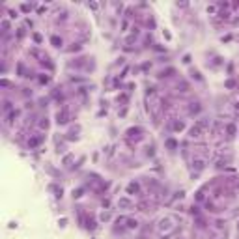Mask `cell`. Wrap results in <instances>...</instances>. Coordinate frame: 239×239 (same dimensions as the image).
Masks as SVG:
<instances>
[{"label":"cell","mask_w":239,"mask_h":239,"mask_svg":"<svg viewBox=\"0 0 239 239\" xmlns=\"http://www.w3.org/2000/svg\"><path fill=\"white\" fill-rule=\"evenodd\" d=\"M191 215L194 217V218H196V217H200V209H198V206H194V204L191 206Z\"/></svg>","instance_id":"cell-31"},{"label":"cell","mask_w":239,"mask_h":239,"mask_svg":"<svg viewBox=\"0 0 239 239\" xmlns=\"http://www.w3.org/2000/svg\"><path fill=\"white\" fill-rule=\"evenodd\" d=\"M17 75H21V77H32V75H30V71L24 69V64H23V62L17 64Z\"/></svg>","instance_id":"cell-17"},{"label":"cell","mask_w":239,"mask_h":239,"mask_svg":"<svg viewBox=\"0 0 239 239\" xmlns=\"http://www.w3.org/2000/svg\"><path fill=\"white\" fill-rule=\"evenodd\" d=\"M99 218H101V222H106V221H110V213L109 211H103L99 215Z\"/></svg>","instance_id":"cell-32"},{"label":"cell","mask_w":239,"mask_h":239,"mask_svg":"<svg viewBox=\"0 0 239 239\" xmlns=\"http://www.w3.org/2000/svg\"><path fill=\"white\" fill-rule=\"evenodd\" d=\"M21 94L24 95V97H32V90H28V88H23Z\"/></svg>","instance_id":"cell-38"},{"label":"cell","mask_w":239,"mask_h":239,"mask_svg":"<svg viewBox=\"0 0 239 239\" xmlns=\"http://www.w3.org/2000/svg\"><path fill=\"white\" fill-rule=\"evenodd\" d=\"M38 80H39V84H49V82H50V75L41 73V75L38 77Z\"/></svg>","instance_id":"cell-26"},{"label":"cell","mask_w":239,"mask_h":239,"mask_svg":"<svg viewBox=\"0 0 239 239\" xmlns=\"http://www.w3.org/2000/svg\"><path fill=\"white\" fill-rule=\"evenodd\" d=\"M191 77L194 79V80H198V82H202V80H204V79H202V75H200V71H198V69H191Z\"/></svg>","instance_id":"cell-28"},{"label":"cell","mask_w":239,"mask_h":239,"mask_svg":"<svg viewBox=\"0 0 239 239\" xmlns=\"http://www.w3.org/2000/svg\"><path fill=\"white\" fill-rule=\"evenodd\" d=\"M50 43H52V47H56V49H60L64 45V39L60 38V35H56V34H52L50 35Z\"/></svg>","instance_id":"cell-16"},{"label":"cell","mask_w":239,"mask_h":239,"mask_svg":"<svg viewBox=\"0 0 239 239\" xmlns=\"http://www.w3.org/2000/svg\"><path fill=\"white\" fill-rule=\"evenodd\" d=\"M153 49H155V50H159V52H162V50H165V47H161V45H155Z\"/></svg>","instance_id":"cell-50"},{"label":"cell","mask_w":239,"mask_h":239,"mask_svg":"<svg viewBox=\"0 0 239 239\" xmlns=\"http://www.w3.org/2000/svg\"><path fill=\"white\" fill-rule=\"evenodd\" d=\"M235 133H237V127H235V123H228V125H226V131H224L226 138H228V140H232L233 136H235Z\"/></svg>","instance_id":"cell-11"},{"label":"cell","mask_w":239,"mask_h":239,"mask_svg":"<svg viewBox=\"0 0 239 239\" xmlns=\"http://www.w3.org/2000/svg\"><path fill=\"white\" fill-rule=\"evenodd\" d=\"M71 159H73V155H65L62 162H64V165H69V161H71Z\"/></svg>","instance_id":"cell-41"},{"label":"cell","mask_w":239,"mask_h":239,"mask_svg":"<svg viewBox=\"0 0 239 239\" xmlns=\"http://www.w3.org/2000/svg\"><path fill=\"white\" fill-rule=\"evenodd\" d=\"M177 146H179V144H177V140H176V138H166V140H165V148H166V150H170V151L177 150Z\"/></svg>","instance_id":"cell-14"},{"label":"cell","mask_w":239,"mask_h":239,"mask_svg":"<svg viewBox=\"0 0 239 239\" xmlns=\"http://www.w3.org/2000/svg\"><path fill=\"white\" fill-rule=\"evenodd\" d=\"M191 62V54H185V56H183V64H189Z\"/></svg>","instance_id":"cell-46"},{"label":"cell","mask_w":239,"mask_h":239,"mask_svg":"<svg viewBox=\"0 0 239 239\" xmlns=\"http://www.w3.org/2000/svg\"><path fill=\"white\" fill-rule=\"evenodd\" d=\"M8 15H9V19H17L19 17L17 11H13V9H8Z\"/></svg>","instance_id":"cell-39"},{"label":"cell","mask_w":239,"mask_h":239,"mask_svg":"<svg viewBox=\"0 0 239 239\" xmlns=\"http://www.w3.org/2000/svg\"><path fill=\"white\" fill-rule=\"evenodd\" d=\"M224 86H226V88H230V90H232V88H235V80H232V79H230V80H226Z\"/></svg>","instance_id":"cell-36"},{"label":"cell","mask_w":239,"mask_h":239,"mask_svg":"<svg viewBox=\"0 0 239 239\" xmlns=\"http://www.w3.org/2000/svg\"><path fill=\"white\" fill-rule=\"evenodd\" d=\"M235 112L239 114V101H237V103H235Z\"/></svg>","instance_id":"cell-53"},{"label":"cell","mask_w":239,"mask_h":239,"mask_svg":"<svg viewBox=\"0 0 239 239\" xmlns=\"http://www.w3.org/2000/svg\"><path fill=\"white\" fill-rule=\"evenodd\" d=\"M136 207H138L140 211H150L151 207H153V204H150V202H138V204H136Z\"/></svg>","instance_id":"cell-21"},{"label":"cell","mask_w":239,"mask_h":239,"mask_svg":"<svg viewBox=\"0 0 239 239\" xmlns=\"http://www.w3.org/2000/svg\"><path fill=\"white\" fill-rule=\"evenodd\" d=\"M170 129L174 133H179V131L185 129V121L183 120H170Z\"/></svg>","instance_id":"cell-7"},{"label":"cell","mask_w":239,"mask_h":239,"mask_svg":"<svg viewBox=\"0 0 239 239\" xmlns=\"http://www.w3.org/2000/svg\"><path fill=\"white\" fill-rule=\"evenodd\" d=\"M150 67H151V64H142V69H144V71L150 69Z\"/></svg>","instance_id":"cell-51"},{"label":"cell","mask_w":239,"mask_h":239,"mask_svg":"<svg viewBox=\"0 0 239 239\" xmlns=\"http://www.w3.org/2000/svg\"><path fill=\"white\" fill-rule=\"evenodd\" d=\"M207 127H209V120H207V118H200V120H198L196 123L189 129V138H200Z\"/></svg>","instance_id":"cell-2"},{"label":"cell","mask_w":239,"mask_h":239,"mask_svg":"<svg viewBox=\"0 0 239 239\" xmlns=\"http://www.w3.org/2000/svg\"><path fill=\"white\" fill-rule=\"evenodd\" d=\"M43 140H45V136H43V135H34V136H30V138H28L26 146H28L30 150H34V148H38V146L41 144Z\"/></svg>","instance_id":"cell-5"},{"label":"cell","mask_w":239,"mask_h":239,"mask_svg":"<svg viewBox=\"0 0 239 239\" xmlns=\"http://www.w3.org/2000/svg\"><path fill=\"white\" fill-rule=\"evenodd\" d=\"M38 127H39V129H45V131L49 129V120H47V116H45V118H41V120L38 121Z\"/></svg>","instance_id":"cell-27"},{"label":"cell","mask_w":239,"mask_h":239,"mask_svg":"<svg viewBox=\"0 0 239 239\" xmlns=\"http://www.w3.org/2000/svg\"><path fill=\"white\" fill-rule=\"evenodd\" d=\"M191 166H192V170H196V174H200V172L206 168V157H194L192 162H191Z\"/></svg>","instance_id":"cell-4"},{"label":"cell","mask_w":239,"mask_h":239,"mask_svg":"<svg viewBox=\"0 0 239 239\" xmlns=\"http://www.w3.org/2000/svg\"><path fill=\"white\" fill-rule=\"evenodd\" d=\"M118 207H120V209H131V207H133V202H131V198L123 196V198H120V200H118Z\"/></svg>","instance_id":"cell-10"},{"label":"cell","mask_w":239,"mask_h":239,"mask_svg":"<svg viewBox=\"0 0 239 239\" xmlns=\"http://www.w3.org/2000/svg\"><path fill=\"white\" fill-rule=\"evenodd\" d=\"M127 26H129V21H121V30H123V32H125Z\"/></svg>","instance_id":"cell-47"},{"label":"cell","mask_w":239,"mask_h":239,"mask_svg":"<svg viewBox=\"0 0 239 239\" xmlns=\"http://www.w3.org/2000/svg\"><path fill=\"white\" fill-rule=\"evenodd\" d=\"M13 103H11V101H9V99H4V106H2V114L4 116H8L9 112H13Z\"/></svg>","instance_id":"cell-13"},{"label":"cell","mask_w":239,"mask_h":239,"mask_svg":"<svg viewBox=\"0 0 239 239\" xmlns=\"http://www.w3.org/2000/svg\"><path fill=\"white\" fill-rule=\"evenodd\" d=\"M32 4H21V11L23 13H30V11H32Z\"/></svg>","instance_id":"cell-30"},{"label":"cell","mask_w":239,"mask_h":239,"mask_svg":"<svg viewBox=\"0 0 239 239\" xmlns=\"http://www.w3.org/2000/svg\"><path fill=\"white\" fill-rule=\"evenodd\" d=\"M49 191H52L56 198H62V187H58L56 183H50V185H49Z\"/></svg>","instance_id":"cell-18"},{"label":"cell","mask_w":239,"mask_h":239,"mask_svg":"<svg viewBox=\"0 0 239 239\" xmlns=\"http://www.w3.org/2000/svg\"><path fill=\"white\" fill-rule=\"evenodd\" d=\"M82 192H84V189H73V198H80Z\"/></svg>","instance_id":"cell-35"},{"label":"cell","mask_w":239,"mask_h":239,"mask_svg":"<svg viewBox=\"0 0 239 239\" xmlns=\"http://www.w3.org/2000/svg\"><path fill=\"white\" fill-rule=\"evenodd\" d=\"M127 101H129V94H120V95H118V103H121L123 106H125Z\"/></svg>","instance_id":"cell-29"},{"label":"cell","mask_w":239,"mask_h":239,"mask_svg":"<svg viewBox=\"0 0 239 239\" xmlns=\"http://www.w3.org/2000/svg\"><path fill=\"white\" fill-rule=\"evenodd\" d=\"M17 116H19V110H17V109H15V110H13V112H9V114L6 116V123H8V125H11V123H13V121H15V120H17Z\"/></svg>","instance_id":"cell-19"},{"label":"cell","mask_w":239,"mask_h":239,"mask_svg":"<svg viewBox=\"0 0 239 239\" xmlns=\"http://www.w3.org/2000/svg\"><path fill=\"white\" fill-rule=\"evenodd\" d=\"M79 131H80V127L77 125V127H73V129H71L69 131V133H67V136H65V138H67V140H77V133H79Z\"/></svg>","instance_id":"cell-20"},{"label":"cell","mask_w":239,"mask_h":239,"mask_svg":"<svg viewBox=\"0 0 239 239\" xmlns=\"http://www.w3.org/2000/svg\"><path fill=\"white\" fill-rule=\"evenodd\" d=\"M101 206H103L105 209H106V207L110 206V200H109V198H103V202H101Z\"/></svg>","instance_id":"cell-40"},{"label":"cell","mask_w":239,"mask_h":239,"mask_svg":"<svg viewBox=\"0 0 239 239\" xmlns=\"http://www.w3.org/2000/svg\"><path fill=\"white\" fill-rule=\"evenodd\" d=\"M213 228H215L217 232H222V230L226 228V224H224V221H221V218H218V221H215V222H213Z\"/></svg>","instance_id":"cell-23"},{"label":"cell","mask_w":239,"mask_h":239,"mask_svg":"<svg viewBox=\"0 0 239 239\" xmlns=\"http://www.w3.org/2000/svg\"><path fill=\"white\" fill-rule=\"evenodd\" d=\"M176 6H177V8H187V6H189V4H187V2H177Z\"/></svg>","instance_id":"cell-48"},{"label":"cell","mask_w":239,"mask_h":239,"mask_svg":"<svg viewBox=\"0 0 239 239\" xmlns=\"http://www.w3.org/2000/svg\"><path fill=\"white\" fill-rule=\"evenodd\" d=\"M82 49V45L80 43H73V47H69V52H77V50Z\"/></svg>","instance_id":"cell-33"},{"label":"cell","mask_w":239,"mask_h":239,"mask_svg":"<svg viewBox=\"0 0 239 239\" xmlns=\"http://www.w3.org/2000/svg\"><path fill=\"white\" fill-rule=\"evenodd\" d=\"M235 179H237V181H235V187L239 189V177H235Z\"/></svg>","instance_id":"cell-54"},{"label":"cell","mask_w":239,"mask_h":239,"mask_svg":"<svg viewBox=\"0 0 239 239\" xmlns=\"http://www.w3.org/2000/svg\"><path fill=\"white\" fill-rule=\"evenodd\" d=\"M133 11H135L133 8H127V11H125V17H133Z\"/></svg>","instance_id":"cell-42"},{"label":"cell","mask_w":239,"mask_h":239,"mask_svg":"<svg viewBox=\"0 0 239 239\" xmlns=\"http://www.w3.org/2000/svg\"><path fill=\"white\" fill-rule=\"evenodd\" d=\"M95 226H97V224H95V221H94V217H91L90 215V213H84V228H86V230H95Z\"/></svg>","instance_id":"cell-8"},{"label":"cell","mask_w":239,"mask_h":239,"mask_svg":"<svg viewBox=\"0 0 239 239\" xmlns=\"http://www.w3.org/2000/svg\"><path fill=\"white\" fill-rule=\"evenodd\" d=\"M140 192V183L138 181H131L129 185H127V194L133 196V194H138Z\"/></svg>","instance_id":"cell-9"},{"label":"cell","mask_w":239,"mask_h":239,"mask_svg":"<svg viewBox=\"0 0 239 239\" xmlns=\"http://www.w3.org/2000/svg\"><path fill=\"white\" fill-rule=\"evenodd\" d=\"M172 75H176V69H174V67H168V69L161 71L159 77H161V79H166V77H172Z\"/></svg>","instance_id":"cell-22"},{"label":"cell","mask_w":239,"mask_h":239,"mask_svg":"<svg viewBox=\"0 0 239 239\" xmlns=\"http://www.w3.org/2000/svg\"><path fill=\"white\" fill-rule=\"evenodd\" d=\"M88 8H90V9H94V11H95V9H97L99 6H97V4H95V2H90V4H88Z\"/></svg>","instance_id":"cell-43"},{"label":"cell","mask_w":239,"mask_h":239,"mask_svg":"<svg viewBox=\"0 0 239 239\" xmlns=\"http://www.w3.org/2000/svg\"><path fill=\"white\" fill-rule=\"evenodd\" d=\"M217 11V6H207V13H215Z\"/></svg>","instance_id":"cell-44"},{"label":"cell","mask_w":239,"mask_h":239,"mask_svg":"<svg viewBox=\"0 0 239 239\" xmlns=\"http://www.w3.org/2000/svg\"><path fill=\"white\" fill-rule=\"evenodd\" d=\"M125 226H127V230H136L138 228V221L133 217H125Z\"/></svg>","instance_id":"cell-12"},{"label":"cell","mask_w":239,"mask_h":239,"mask_svg":"<svg viewBox=\"0 0 239 239\" xmlns=\"http://www.w3.org/2000/svg\"><path fill=\"white\" fill-rule=\"evenodd\" d=\"M144 136H146V131L142 129V127H131V129L125 131V142H127L129 146H133V144H136V142H140Z\"/></svg>","instance_id":"cell-1"},{"label":"cell","mask_w":239,"mask_h":239,"mask_svg":"<svg viewBox=\"0 0 239 239\" xmlns=\"http://www.w3.org/2000/svg\"><path fill=\"white\" fill-rule=\"evenodd\" d=\"M34 41L38 43V45L43 41V38H41V34H39V32H34Z\"/></svg>","instance_id":"cell-34"},{"label":"cell","mask_w":239,"mask_h":239,"mask_svg":"<svg viewBox=\"0 0 239 239\" xmlns=\"http://www.w3.org/2000/svg\"><path fill=\"white\" fill-rule=\"evenodd\" d=\"M73 120V116H71V110H69V106H62V109L56 112V123L58 125H65V123H69V121Z\"/></svg>","instance_id":"cell-3"},{"label":"cell","mask_w":239,"mask_h":239,"mask_svg":"<svg viewBox=\"0 0 239 239\" xmlns=\"http://www.w3.org/2000/svg\"><path fill=\"white\" fill-rule=\"evenodd\" d=\"M0 28H2V38L9 34V28H11V24H9L8 19H2V21H0Z\"/></svg>","instance_id":"cell-15"},{"label":"cell","mask_w":239,"mask_h":239,"mask_svg":"<svg viewBox=\"0 0 239 239\" xmlns=\"http://www.w3.org/2000/svg\"><path fill=\"white\" fill-rule=\"evenodd\" d=\"M194 222H196V226H198V228H206V226H207V221H206V218L202 217V215H200V217H196V218H194Z\"/></svg>","instance_id":"cell-25"},{"label":"cell","mask_w":239,"mask_h":239,"mask_svg":"<svg viewBox=\"0 0 239 239\" xmlns=\"http://www.w3.org/2000/svg\"><path fill=\"white\" fill-rule=\"evenodd\" d=\"M196 200H198V202H202V200H204V189H200V191L196 192Z\"/></svg>","instance_id":"cell-37"},{"label":"cell","mask_w":239,"mask_h":239,"mask_svg":"<svg viewBox=\"0 0 239 239\" xmlns=\"http://www.w3.org/2000/svg\"><path fill=\"white\" fill-rule=\"evenodd\" d=\"M39 105H41V106H47V99H39Z\"/></svg>","instance_id":"cell-52"},{"label":"cell","mask_w":239,"mask_h":239,"mask_svg":"<svg viewBox=\"0 0 239 239\" xmlns=\"http://www.w3.org/2000/svg\"><path fill=\"white\" fill-rule=\"evenodd\" d=\"M200 110H202V106H200L198 101H191L189 106H187V114H189V116H196Z\"/></svg>","instance_id":"cell-6"},{"label":"cell","mask_w":239,"mask_h":239,"mask_svg":"<svg viewBox=\"0 0 239 239\" xmlns=\"http://www.w3.org/2000/svg\"><path fill=\"white\" fill-rule=\"evenodd\" d=\"M150 43H151V34H148L146 39H144V45H150Z\"/></svg>","instance_id":"cell-45"},{"label":"cell","mask_w":239,"mask_h":239,"mask_svg":"<svg viewBox=\"0 0 239 239\" xmlns=\"http://www.w3.org/2000/svg\"><path fill=\"white\" fill-rule=\"evenodd\" d=\"M162 34H165V38H166V39H172V35H170V32H166V30H162Z\"/></svg>","instance_id":"cell-49"},{"label":"cell","mask_w":239,"mask_h":239,"mask_svg":"<svg viewBox=\"0 0 239 239\" xmlns=\"http://www.w3.org/2000/svg\"><path fill=\"white\" fill-rule=\"evenodd\" d=\"M24 35H26V28H24V26L17 28V34H15V39H17V41H21V39L24 38Z\"/></svg>","instance_id":"cell-24"}]
</instances>
